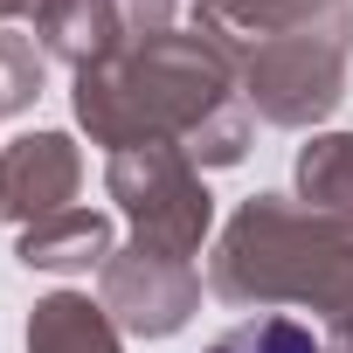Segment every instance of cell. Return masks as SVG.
Masks as SVG:
<instances>
[{
  "label": "cell",
  "instance_id": "cell-9",
  "mask_svg": "<svg viewBox=\"0 0 353 353\" xmlns=\"http://www.w3.org/2000/svg\"><path fill=\"white\" fill-rule=\"evenodd\" d=\"M35 42H42V56L70 63V77L90 70V63H104V56H118L111 0H49V8L35 14Z\"/></svg>",
  "mask_w": 353,
  "mask_h": 353
},
{
  "label": "cell",
  "instance_id": "cell-6",
  "mask_svg": "<svg viewBox=\"0 0 353 353\" xmlns=\"http://www.w3.org/2000/svg\"><path fill=\"white\" fill-rule=\"evenodd\" d=\"M83 188V152L70 132H28L8 145V215L14 229H35L49 215H63Z\"/></svg>",
  "mask_w": 353,
  "mask_h": 353
},
{
  "label": "cell",
  "instance_id": "cell-4",
  "mask_svg": "<svg viewBox=\"0 0 353 353\" xmlns=\"http://www.w3.org/2000/svg\"><path fill=\"white\" fill-rule=\"evenodd\" d=\"M104 194L132 222V243L194 256L215 229V194L201 188V166L181 145H125L104 166Z\"/></svg>",
  "mask_w": 353,
  "mask_h": 353
},
{
  "label": "cell",
  "instance_id": "cell-16",
  "mask_svg": "<svg viewBox=\"0 0 353 353\" xmlns=\"http://www.w3.org/2000/svg\"><path fill=\"white\" fill-rule=\"evenodd\" d=\"M325 353H353V325H325Z\"/></svg>",
  "mask_w": 353,
  "mask_h": 353
},
{
  "label": "cell",
  "instance_id": "cell-15",
  "mask_svg": "<svg viewBox=\"0 0 353 353\" xmlns=\"http://www.w3.org/2000/svg\"><path fill=\"white\" fill-rule=\"evenodd\" d=\"M49 8V0H0V28H14V21H35Z\"/></svg>",
  "mask_w": 353,
  "mask_h": 353
},
{
  "label": "cell",
  "instance_id": "cell-11",
  "mask_svg": "<svg viewBox=\"0 0 353 353\" xmlns=\"http://www.w3.org/2000/svg\"><path fill=\"white\" fill-rule=\"evenodd\" d=\"M298 201L353 215V132H312L298 145Z\"/></svg>",
  "mask_w": 353,
  "mask_h": 353
},
{
  "label": "cell",
  "instance_id": "cell-2",
  "mask_svg": "<svg viewBox=\"0 0 353 353\" xmlns=\"http://www.w3.org/2000/svg\"><path fill=\"white\" fill-rule=\"evenodd\" d=\"M208 291L222 305H305L325 325H353V215L250 194L215 236Z\"/></svg>",
  "mask_w": 353,
  "mask_h": 353
},
{
  "label": "cell",
  "instance_id": "cell-17",
  "mask_svg": "<svg viewBox=\"0 0 353 353\" xmlns=\"http://www.w3.org/2000/svg\"><path fill=\"white\" fill-rule=\"evenodd\" d=\"M0 208H8V152H0Z\"/></svg>",
  "mask_w": 353,
  "mask_h": 353
},
{
  "label": "cell",
  "instance_id": "cell-13",
  "mask_svg": "<svg viewBox=\"0 0 353 353\" xmlns=\"http://www.w3.org/2000/svg\"><path fill=\"white\" fill-rule=\"evenodd\" d=\"M201 353H325V339H319L312 325L284 319V312H256V319L229 325L222 339H208Z\"/></svg>",
  "mask_w": 353,
  "mask_h": 353
},
{
  "label": "cell",
  "instance_id": "cell-8",
  "mask_svg": "<svg viewBox=\"0 0 353 353\" xmlns=\"http://www.w3.org/2000/svg\"><path fill=\"white\" fill-rule=\"evenodd\" d=\"M28 353H125V339L111 312L90 305L83 291H49L28 312Z\"/></svg>",
  "mask_w": 353,
  "mask_h": 353
},
{
  "label": "cell",
  "instance_id": "cell-10",
  "mask_svg": "<svg viewBox=\"0 0 353 353\" xmlns=\"http://www.w3.org/2000/svg\"><path fill=\"white\" fill-rule=\"evenodd\" d=\"M319 0H194V35H208L229 63L250 56L256 42L284 35L291 21H305Z\"/></svg>",
  "mask_w": 353,
  "mask_h": 353
},
{
  "label": "cell",
  "instance_id": "cell-5",
  "mask_svg": "<svg viewBox=\"0 0 353 353\" xmlns=\"http://www.w3.org/2000/svg\"><path fill=\"white\" fill-rule=\"evenodd\" d=\"M97 305L111 312L118 332H132V339H166V332H181V325L201 312V277H194L188 256L125 243V250L97 270Z\"/></svg>",
  "mask_w": 353,
  "mask_h": 353
},
{
  "label": "cell",
  "instance_id": "cell-3",
  "mask_svg": "<svg viewBox=\"0 0 353 353\" xmlns=\"http://www.w3.org/2000/svg\"><path fill=\"white\" fill-rule=\"evenodd\" d=\"M346 70H353V0H319L305 21L236 56L250 111L284 132L325 125L346 97Z\"/></svg>",
  "mask_w": 353,
  "mask_h": 353
},
{
  "label": "cell",
  "instance_id": "cell-1",
  "mask_svg": "<svg viewBox=\"0 0 353 353\" xmlns=\"http://www.w3.org/2000/svg\"><path fill=\"white\" fill-rule=\"evenodd\" d=\"M77 125L125 152V145H181L194 166H243L250 152V97L236 63L208 35H159L145 49L104 56L77 70Z\"/></svg>",
  "mask_w": 353,
  "mask_h": 353
},
{
  "label": "cell",
  "instance_id": "cell-14",
  "mask_svg": "<svg viewBox=\"0 0 353 353\" xmlns=\"http://www.w3.org/2000/svg\"><path fill=\"white\" fill-rule=\"evenodd\" d=\"M111 21H118V56L145 49V42L173 35V0H111Z\"/></svg>",
  "mask_w": 353,
  "mask_h": 353
},
{
  "label": "cell",
  "instance_id": "cell-12",
  "mask_svg": "<svg viewBox=\"0 0 353 353\" xmlns=\"http://www.w3.org/2000/svg\"><path fill=\"white\" fill-rule=\"evenodd\" d=\"M49 83V56L35 35H14V28H0V125L21 118Z\"/></svg>",
  "mask_w": 353,
  "mask_h": 353
},
{
  "label": "cell",
  "instance_id": "cell-7",
  "mask_svg": "<svg viewBox=\"0 0 353 353\" xmlns=\"http://www.w3.org/2000/svg\"><path fill=\"white\" fill-rule=\"evenodd\" d=\"M14 256H21L28 270H56V277L104 270V263L118 256V243H111V215H97V208H63V215L21 229V236H14Z\"/></svg>",
  "mask_w": 353,
  "mask_h": 353
}]
</instances>
